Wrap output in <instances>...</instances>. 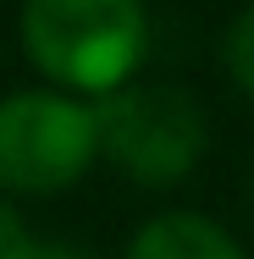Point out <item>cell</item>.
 I'll use <instances>...</instances> for the list:
<instances>
[{"instance_id": "5b68a950", "label": "cell", "mask_w": 254, "mask_h": 259, "mask_svg": "<svg viewBox=\"0 0 254 259\" xmlns=\"http://www.w3.org/2000/svg\"><path fill=\"white\" fill-rule=\"evenodd\" d=\"M227 72H232V83L254 100V6L238 11V22L227 28Z\"/></svg>"}, {"instance_id": "7a4b0ae2", "label": "cell", "mask_w": 254, "mask_h": 259, "mask_svg": "<svg viewBox=\"0 0 254 259\" xmlns=\"http://www.w3.org/2000/svg\"><path fill=\"white\" fill-rule=\"evenodd\" d=\"M100 149L144 188L183 182L204 155V110L177 83H122L94 110Z\"/></svg>"}, {"instance_id": "ba28073f", "label": "cell", "mask_w": 254, "mask_h": 259, "mask_svg": "<svg viewBox=\"0 0 254 259\" xmlns=\"http://www.w3.org/2000/svg\"><path fill=\"white\" fill-rule=\"evenodd\" d=\"M249 199H254V182H249Z\"/></svg>"}, {"instance_id": "6da1fadb", "label": "cell", "mask_w": 254, "mask_h": 259, "mask_svg": "<svg viewBox=\"0 0 254 259\" xmlns=\"http://www.w3.org/2000/svg\"><path fill=\"white\" fill-rule=\"evenodd\" d=\"M28 61L78 94H111L144 55L138 0H28L22 6Z\"/></svg>"}, {"instance_id": "277c9868", "label": "cell", "mask_w": 254, "mask_h": 259, "mask_svg": "<svg viewBox=\"0 0 254 259\" xmlns=\"http://www.w3.org/2000/svg\"><path fill=\"white\" fill-rule=\"evenodd\" d=\"M127 259H243V248L204 215H155L133 237Z\"/></svg>"}, {"instance_id": "8992f818", "label": "cell", "mask_w": 254, "mask_h": 259, "mask_svg": "<svg viewBox=\"0 0 254 259\" xmlns=\"http://www.w3.org/2000/svg\"><path fill=\"white\" fill-rule=\"evenodd\" d=\"M33 237H28V226H22V215L0 199V259H33Z\"/></svg>"}, {"instance_id": "52a82bcc", "label": "cell", "mask_w": 254, "mask_h": 259, "mask_svg": "<svg viewBox=\"0 0 254 259\" xmlns=\"http://www.w3.org/2000/svg\"><path fill=\"white\" fill-rule=\"evenodd\" d=\"M33 259H89L78 243H50V248H33Z\"/></svg>"}, {"instance_id": "3957f363", "label": "cell", "mask_w": 254, "mask_h": 259, "mask_svg": "<svg viewBox=\"0 0 254 259\" xmlns=\"http://www.w3.org/2000/svg\"><path fill=\"white\" fill-rule=\"evenodd\" d=\"M100 155L94 110L66 94H11L0 100V188L11 193H61Z\"/></svg>"}]
</instances>
